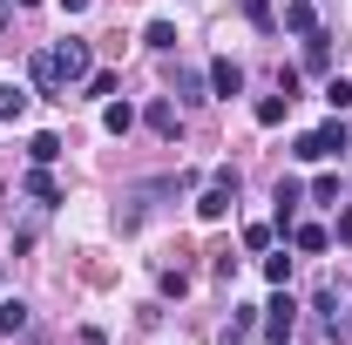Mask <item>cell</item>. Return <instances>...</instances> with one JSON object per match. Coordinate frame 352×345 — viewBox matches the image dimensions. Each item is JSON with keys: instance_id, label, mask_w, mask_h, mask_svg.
Segmentation results:
<instances>
[{"instance_id": "1", "label": "cell", "mask_w": 352, "mask_h": 345, "mask_svg": "<svg viewBox=\"0 0 352 345\" xmlns=\"http://www.w3.org/2000/svg\"><path fill=\"white\" fill-rule=\"evenodd\" d=\"M47 68H54V82H61V88H75V82H88V75H95V54H88L82 34H68V41L47 47Z\"/></svg>"}, {"instance_id": "2", "label": "cell", "mask_w": 352, "mask_h": 345, "mask_svg": "<svg viewBox=\"0 0 352 345\" xmlns=\"http://www.w3.org/2000/svg\"><path fill=\"white\" fill-rule=\"evenodd\" d=\"M346 149H352V129H346V122H325V129H311V135L292 142L298 163H325V156H346Z\"/></svg>"}, {"instance_id": "3", "label": "cell", "mask_w": 352, "mask_h": 345, "mask_svg": "<svg viewBox=\"0 0 352 345\" xmlns=\"http://www.w3.org/2000/svg\"><path fill=\"white\" fill-rule=\"evenodd\" d=\"M292 325H298V298L278 285V291H271V304H264V339L285 345V339H292Z\"/></svg>"}, {"instance_id": "4", "label": "cell", "mask_w": 352, "mask_h": 345, "mask_svg": "<svg viewBox=\"0 0 352 345\" xmlns=\"http://www.w3.org/2000/svg\"><path fill=\"white\" fill-rule=\"evenodd\" d=\"M204 82H210V95H217V102H230V95H244V68H237V61H230V54H217V61H210V75H204Z\"/></svg>"}, {"instance_id": "5", "label": "cell", "mask_w": 352, "mask_h": 345, "mask_svg": "<svg viewBox=\"0 0 352 345\" xmlns=\"http://www.w3.org/2000/svg\"><path fill=\"white\" fill-rule=\"evenodd\" d=\"M21 190H28V197H34V203H41V210H54V203H61V183H54V176H47V163H34V170L21 176Z\"/></svg>"}, {"instance_id": "6", "label": "cell", "mask_w": 352, "mask_h": 345, "mask_svg": "<svg viewBox=\"0 0 352 345\" xmlns=\"http://www.w3.org/2000/svg\"><path fill=\"white\" fill-rule=\"evenodd\" d=\"M142 122H149V135H163V142H176V135H183V115H176L170 95H163V102H149V115H142Z\"/></svg>"}, {"instance_id": "7", "label": "cell", "mask_w": 352, "mask_h": 345, "mask_svg": "<svg viewBox=\"0 0 352 345\" xmlns=\"http://www.w3.org/2000/svg\"><path fill=\"white\" fill-rule=\"evenodd\" d=\"M230 203H237V190H223V183H210V190L197 197V216H204V223H223V216H230Z\"/></svg>"}, {"instance_id": "8", "label": "cell", "mask_w": 352, "mask_h": 345, "mask_svg": "<svg viewBox=\"0 0 352 345\" xmlns=\"http://www.w3.org/2000/svg\"><path fill=\"white\" fill-rule=\"evenodd\" d=\"M298 197H305V190H298L292 176H278V190H271V203H278V230H292V216H298Z\"/></svg>"}, {"instance_id": "9", "label": "cell", "mask_w": 352, "mask_h": 345, "mask_svg": "<svg viewBox=\"0 0 352 345\" xmlns=\"http://www.w3.org/2000/svg\"><path fill=\"white\" fill-rule=\"evenodd\" d=\"M285 27H292V34H318V7H311V0H285Z\"/></svg>"}, {"instance_id": "10", "label": "cell", "mask_w": 352, "mask_h": 345, "mask_svg": "<svg viewBox=\"0 0 352 345\" xmlns=\"http://www.w3.org/2000/svg\"><path fill=\"white\" fill-rule=\"evenodd\" d=\"M28 102H34V95H28V88H14V82H0V122H21V115H28Z\"/></svg>"}, {"instance_id": "11", "label": "cell", "mask_w": 352, "mask_h": 345, "mask_svg": "<svg viewBox=\"0 0 352 345\" xmlns=\"http://www.w3.org/2000/svg\"><path fill=\"white\" fill-rule=\"evenodd\" d=\"M325 244H332L325 223H292V251H325Z\"/></svg>"}, {"instance_id": "12", "label": "cell", "mask_w": 352, "mask_h": 345, "mask_svg": "<svg viewBox=\"0 0 352 345\" xmlns=\"http://www.w3.org/2000/svg\"><path fill=\"white\" fill-rule=\"evenodd\" d=\"M102 129H109V135H129L135 129V109H129V102H109V109H102Z\"/></svg>"}, {"instance_id": "13", "label": "cell", "mask_w": 352, "mask_h": 345, "mask_svg": "<svg viewBox=\"0 0 352 345\" xmlns=\"http://www.w3.org/2000/svg\"><path fill=\"white\" fill-rule=\"evenodd\" d=\"M285 115H292V95H264V102H258V122H264V129H278Z\"/></svg>"}, {"instance_id": "14", "label": "cell", "mask_w": 352, "mask_h": 345, "mask_svg": "<svg viewBox=\"0 0 352 345\" xmlns=\"http://www.w3.org/2000/svg\"><path fill=\"white\" fill-rule=\"evenodd\" d=\"M88 95H95V102H109V95H116V88H122V75H116V68H95V75H88Z\"/></svg>"}, {"instance_id": "15", "label": "cell", "mask_w": 352, "mask_h": 345, "mask_svg": "<svg viewBox=\"0 0 352 345\" xmlns=\"http://www.w3.org/2000/svg\"><path fill=\"white\" fill-rule=\"evenodd\" d=\"M54 156H61V135L54 129H41L34 142H28V163H54Z\"/></svg>"}, {"instance_id": "16", "label": "cell", "mask_w": 352, "mask_h": 345, "mask_svg": "<svg viewBox=\"0 0 352 345\" xmlns=\"http://www.w3.org/2000/svg\"><path fill=\"white\" fill-rule=\"evenodd\" d=\"M142 41L156 47V54H170V47H176V27H170V21H149V34H142Z\"/></svg>"}, {"instance_id": "17", "label": "cell", "mask_w": 352, "mask_h": 345, "mask_svg": "<svg viewBox=\"0 0 352 345\" xmlns=\"http://www.w3.org/2000/svg\"><path fill=\"white\" fill-rule=\"evenodd\" d=\"M264 278L285 285V278H292V251H271V258H264Z\"/></svg>"}, {"instance_id": "18", "label": "cell", "mask_w": 352, "mask_h": 345, "mask_svg": "<svg viewBox=\"0 0 352 345\" xmlns=\"http://www.w3.org/2000/svg\"><path fill=\"white\" fill-rule=\"evenodd\" d=\"M21 325H28V304H21V298L0 304V332H21Z\"/></svg>"}, {"instance_id": "19", "label": "cell", "mask_w": 352, "mask_h": 345, "mask_svg": "<svg viewBox=\"0 0 352 345\" xmlns=\"http://www.w3.org/2000/svg\"><path fill=\"white\" fill-rule=\"evenodd\" d=\"M244 251H271V223H244Z\"/></svg>"}, {"instance_id": "20", "label": "cell", "mask_w": 352, "mask_h": 345, "mask_svg": "<svg viewBox=\"0 0 352 345\" xmlns=\"http://www.w3.org/2000/svg\"><path fill=\"white\" fill-rule=\"evenodd\" d=\"M244 21H251V27H278V21H271V0H244Z\"/></svg>"}, {"instance_id": "21", "label": "cell", "mask_w": 352, "mask_h": 345, "mask_svg": "<svg viewBox=\"0 0 352 345\" xmlns=\"http://www.w3.org/2000/svg\"><path fill=\"white\" fill-rule=\"evenodd\" d=\"M325 102H332V109H352V82H339V75H332V88H325Z\"/></svg>"}, {"instance_id": "22", "label": "cell", "mask_w": 352, "mask_h": 345, "mask_svg": "<svg viewBox=\"0 0 352 345\" xmlns=\"http://www.w3.org/2000/svg\"><path fill=\"white\" fill-rule=\"evenodd\" d=\"M82 345H109V332L102 325H82Z\"/></svg>"}, {"instance_id": "23", "label": "cell", "mask_w": 352, "mask_h": 345, "mask_svg": "<svg viewBox=\"0 0 352 345\" xmlns=\"http://www.w3.org/2000/svg\"><path fill=\"white\" fill-rule=\"evenodd\" d=\"M61 14H88V0H61Z\"/></svg>"}, {"instance_id": "24", "label": "cell", "mask_w": 352, "mask_h": 345, "mask_svg": "<svg viewBox=\"0 0 352 345\" xmlns=\"http://www.w3.org/2000/svg\"><path fill=\"white\" fill-rule=\"evenodd\" d=\"M14 7H41V0H14Z\"/></svg>"}]
</instances>
